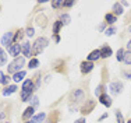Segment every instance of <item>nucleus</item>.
<instances>
[{"label": "nucleus", "instance_id": "nucleus-1", "mask_svg": "<svg viewBox=\"0 0 131 123\" xmlns=\"http://www.w3.org/2000/svg\"><path fill=\"white\" fill-rule=\"evenodd\" d=\"M48 43H49V39L48 38H45V36H42V38H38V39L34 42V46H32V55H39L40 52H42L43 49L48 46Z\"/></svg>", "mask_w": 131, "mask_h": 123}, {"label": "nucleus", "instance_id": "nucleus-2", "mask_svg": "<svg viewBox=\"0 0 131 123\" xmlns=\"http://www.w3.org/2000/svg\"><path fill=\"white\" fill-rule=\"evenodd\" d=\"M25 64V59L24 58H17V59H14V62L13 63H10L8 64V67H7V71L8 73H18V70L21 71V67Z\"/></svg>", "mask_w": 131, "mask_h": 123}, {"label": "nucleus", "instance_id": "nucleus-3", "mask_svg": "<svg viewBox=\"0 0 131 123\" xmlns=\"http://www.w3.org/2000/svg\"><path fill=\"white\" fill-rule=\"evenodd\" d=\"M71 102H75V103H80V102H84L85 99V91L84 90H75L70 97Z\"/></svg>", "mask_w": 131, "mask_h": 123}, {"label": "nucleus", "instance_id": "nucleus-4", "mask_svg": "<svg viewBox=\"0 0 131 123\" xmlns=\"http://www.w3.org/2000/svg\"><path fill=\"white\" fill-rule=\"evenodd\" d=\"M109 90H110V92L116 94H121V91H123V84L120 83V81H112L110 84H109Z\"/></svg>", "mask_w": 131, "mask_h": 123}, {"label": "nucleus", "instance_id": "nucleus-5", "mask_svg": "<svg viewBox=\"0 0 131 123\" xmlns=\"http://www.w3.org/2000/svg\"><path fill=\"white\" fill-rule=\"evenodd\" d=\"M13 41H14L13 32H6L4 35L2 36V45H3V46H7V48H10L11 43H13Z\"/></svg>", "mask_w": 131, "mask_h": 123}, {"label": "nucleus", "instance_id": "nucleus-6", "mask_svg": "<svg viewBox=\"0 0 131 123\" xmlns=\"http://www.w3.org/2000/svg\"><path fill=\"white\" fill-rule=\"evenodd\" d=\"M80 69H81V73H82V74H88V73H91V71L93 70V63L85 60V62L81 63Z\"/></svg>", "mask_w": 131, "mask_h": 123}, {"label": "nucleus", "instance_id": "nucleus-7", "mask_svg": "<svg viewBox=\"0 0 131 123\" xmlns=\"http://www.w3.org/2000/svg\"><path fill=\"white\" fill-rule=\"evenodd\" d=\"M99 102H101L102 105H105L106 108H110L112 103H113V101H112V97L110 95H107L106 92H103L101 97H99Z\"/></svg>", "mask_w": 131, "mask_h": 123}, {"label": "nucleus", "instance_id": "nucleus-8", "mask_svg": "<svg viewBox=\"0 0 131 123\" xmlns=\"http://www.w3.org/2000/svg\"><path fill=\"white\" fill-rule=\"evenodd\" d=\"M23 52V49H21V46L18 45V43H14V45H11L10 48H8V53H10V56H13V58L17 59L18 55Z\"/></svg>", "mask_w": 131, "mask_h": 123}, {"label": "nucleus", "instance_id": "nucleus-9", "mask_svg": "<svg viewBox=\"0 0 131 123\" xmlns=\"http://www.w3.org/2000/svg\"><path fill=\"white\" fill-rule=\"evenodd\" d=\"M102 56H101V49H95V50H92L91 53L88 55V58H86V60L88 62H96V60H99Z\"/></svg>", "mask_w": 131, "mask_h": 123}, {"label": "nucleus", "instance_id": "nucleus-10", "mask_svg": "<svg viewBox=\"0 0 131 123\" xmlns=\"http://www.w3.org/2000/svg\"><path fill=\"white\" fill-rule=\"evenodd\" d=\"M21 49H23V55L25 56V58L32 56V46H31L29 42H24L23 46H21Z\"/></svg>", "mask_w": 131, "mask_h": 123}, {"label": "nucleus", "instance_id": "nucleus-11", "mask_svg": "<svg viewBox=\"0 0 131 123\" xmlns=\"http://www.w3.org/2000/svg\"><path fill=\"white\" fill-rule=\"evenodd\" d=\"M93 106H95V101L89 99V101H85V105L82 106V109H81V112L82 113H89L93 109Z\"/></svg>", "mask_w": 131, "mask_h": 123}, {"label": "nucleus", "instance_id": "nucleus-12", "mask_svg": "<svg viewBox=\"0 0 131 123\" xmlns=\"http://www.w3.org/2000/svg\"><path fill=\"white\" fill-rule=\"evenodd\" d=\"M112 55H113V50H112L110 46L105 45V46H102V48H101V56H102V58L107 59V58H110Z\"/></svg>", "mask_w": 131, "mask_h": 123}, {"label": "nucleus", "instance_id": "nucleus-13", "mask_svg": "<svg viewBox=\"0 0 131 123\" xmlns=\"http://www.w3.org/2000/svg\"><path fill=\"white\" fill-rule=\"evenodd\" d=\"M34 112H35V108L34 106H28L25 109V112L23 113V119L24 120H29L31 118H34Z\"/></svg>", "mask_w": 131, "mask_h": 123}, {"label": "nucleus", "instance_id": "nucleus-14", "mask_svg": "<svg viewBox=\"0 0 131 123\" xmlns=\"http://www.w3.org/2000/svg\"><path fill=\"white\" fill-rule=\"evenodd\" d=\"M34 90H35V86H34L32 80H25V81H24L23 91H32V92H34Z\"/></svg>", "mask_w": 131, "mask_h": 123}, {"label": "nucleus", "instance_id": "nucleus-15", "mask_svg": "<svg viewBox=\"0 0 131 123\" xmlns=\"http://www.w3.org/2000/svg\"><path fill=\"white\" fill-rule=\"evenodd\" d=\"M116 21H117V17L113 13H107V14L105 15V23L106 24H114Z\"/></svg>", "mask_w": 131, "mask_h": 123}, {"label": "nucleus", "instance_id": "nucleus-16", "mask_svg": "<svg viewBox=\"0 0 131 123\" xmlns=\"http://www.w3.org/2000/svg\"><path fill=\"white\" fill-rule=\"evenodd\" d=\"M123 6H121V3H114V4H113V14L114 15H116V17H117V15H121V14H123Z\"/></svg>", "mask_w": 131, "mask_h": 123}, {"label": "nucleus", "instance_id": "nucleus-17", "mask_svg": "<svg viewBox=\"0 0 131 123\" xmlns=\"http://www.w3.org/2000/svg\"><path fill=\"white\" fill-rule=\"evenodd\" d=\"M45 119H46V113H38V115H35L34 116L32 119H31V120H32L34 123H43L45 122Z\"/></svg>", "mask_w": 131, "mask_h": 123}, {"label": "nucleus", "instance_id": "nucleus-18", "mask_svg": "<svg viewBox=\"0 0 131 123\" xmlns=\"http://www.w3.org/2000/svg\"><path fill=\"white\" fill-rule=\"evenodd\" d=\"M20 97H21V101H31V98H32V91H21V94H20Z\"/></svg>", "mask_w": 131, "mask_h": 123}, {"label": "nucleus", "instance_id": "nucleus-19", "mask_svg": "<svg viewBox=\"0 0 131 123\" xmlns=\"http://www.w3.org/2000/svg\"><path fill=\"white\" fill-rule=\"evenodd\" d=\"M17 91V87L15 86H8L7 88H4V91H3V95L7 97V95H11L13 92H15Z\"/></svg>", "mask_w": 131, "mask_h": 123}, {"label": "nucleus", "instance_id": "nucleus-20", "mask_svg": "<svg viewBox=\"0 0 131 123\" xmlns=\"http://www.w3.org/2000/svg\"><path fill=\"white\" fill-rule=\"evenodd\" d=\"M25 74H27L25 71H23V70H21V71H18V73H15V74H14L13 80L15 81V83H18V81H21L24 77H25Z\"/></svg>", "mask_w": 131, "mask_h": 123}, {"label": "nucleus", "instance_id": "nucleus-21", "mask_svg": "<svg viewBox=\"0 0 131 123\" xmlns=\"http://www.w3.org/2000/svg\"><path fill=\"white\" fill-rule=\"evenodd\" d=\"M63 27V24H61V21L59 20V21H56L54 24H53V34L54 35H57L59 32H60V28Z\"/></svg>", "mask_w": 131, "mask_h": 123}, {"label": "nucleus", "instance_id": "nucleus-22", "mask_svg": "<svg viewBox=\"0 0 131 123\" xmlns=\"http://www.w3.org/2000/svg\"><path fill=\"white\" fill-rule=\"evenodd\" d=\"M7 63V55L4 53V50L0 48V66H4Z\"/></svg>", "mask_w": 131, "mask_h": 123}, {"label": "nucleus", "instance_id": "nucleus-23", "mask_svg": "<svg viewBox=\"0 0 131 123\" xmlns=\"http://www.w3.org/2000/svg\"><path fill=\"white\" fill-rule=\"evenodd\" d=\"M124 55H126V50H124L123 48H120V49L117 50V55H116L117 62H123L124 60Z\"/></svg>", "mask_w": 131, "mask_h": 123}, {"label": "nucleus", "instance_id": "nucleus-24", "mask_svg": "<svg viewBox=\"0 0 131 123\" xmlns=\"http://www.w3.org/2000/svg\"><path fill=\"white\" fill-rule=\"evenodd\" d=\"M60 21H61V24L63 25H67V24H70V21H71V17H70V14H63L60 17Z\"/></svg>", "mask_w": 131, "mask_h": 123}, {"label": "nucleus", "instance_id": "nucleus-25", "mask_svg": "<svg viewBox=\"0 0 131 123\" xmlns=\"http://www.w3.org/2000/svg\"><path fill=\"white\" fill-rule=\"evenodd\" d=\"M39 66V60L36 58H34V59H31L29 60V63H28V67L29 69H36Z\"/></svg>", "mask_w": 131, "mask_h": 123}, {"label": "nucleus", "instance_id": "nucleus-26", "mask_svg": "<svg viewBox=\"0 0 131 123\" xmlns=\"http://www.w3.org/2000/svg\"><path fill=\"white\" fill-rule=\"evenodd\" d=\"M126 64H128L131 66V50H127L126 52V55H124V60H123Z\"/></svg>", "mask_w": 131, "mask_h": 123}, {"label": "nucleus", "instance_id": "nucleus-27", "mask_svg": "<svg viewBox=\"0 0 131 123\" xmlns=\"http://www.w3.org/2000/svg\"><path fill=\"white\" fill-rule=\"evenodd\" d=\"M105 34H106L107 36H112V35H114V34H116V27H109V28H106Z\"/></svg>", "mask_w": 131, "mask_h": 123}, {"label": "nucleus", "instance_id": "nucleus-28", "mask_svg": "<svg viewBox=\"0 0 131 123\" xmlns=\"http://www.w3.org/2000/svg\"><path fill=\"white\" fill-rule=\"evenodd\" d=\"M116 119H117V123H124V118H123V115H121V112L118 111H116Z\"/></svg>", "mask_w": 131, "mask_h": 123}, {"label": "nucleus", "instance_id": "nucleus-29", "mask_svg": "<svg viewBox=\"0 0 131 123\" xmlns=\"http://www.w3.org/2000/svg\"><path fill=\"white\" fill-rule=\"evenodd\" d=\"M102 90H103V86H102V84H101V86H98V87H96L95 94H96V97H98V98L102 95V94H103V92H102Z\"/></svg>", "mask_w": 131, "mask_h": 123}, {"label": "nucleus", "instance_id": "nucleus-30", "mask_svg": "<svg viewBox=\"0 0 131 123\" xmlns=\"http://www.w3.org/2000/svg\"><path fill=\"white\" fill-rule=\"evenodd\" d=\"M25 34H27V35L31 38V36H34V34H35V31H34V28H32V27H28L27 30H25Z\"/></svg>", "mask_w": 131, "mask_h": 123}, {"label": "nucleus", "instance_id": "nucleus-31", "mask_svg": "<svg viewBox=\"0 0 131 123\" xmlns=\"http://www.w3.org/2000/svg\"><path fill=\"white\" fill-rule=\"evenodd\" d=\"M60 6H63V2H52V7L59 8Z\"/></svg>", "mask_w": 131, "mask_h": 123}, {"label": "nucleus", "instance_id": "nucleus-32", "mask_svg": "<svg viewBox=\"0 0 131 123\" xmlns=\"http://www.w3.org/2000/svg\"><path fill=\"white\" fill-rule=\"evenodd\" d=\"M31 101H32V105H31V106H34V108H35V106L38 105V97H32Z\"/></svg>", "mask_w": 131, "mask_h": 123}, {"label": "nucleus", "instance_id": "nucleus-33", "mask_svg": "<svg viewBox=\"0 0 131 123\" xmlns=\"http://www.w3.org/2000/svg\"><path fill=\"white\" fill-rule=\"evenodd\" d=\"M74 2H63V7H73Z\"/></svg>", "mask_w": 131, "mask_h": 123}, {"label": "nucleus", "instance_id": "nucleus-34", "mask_svg": "<svg viewBox=\"0 0 131 123\" xmlns=\"http://www.w3.org/2000/svg\"><path fill=\"white\" fill-rule=\"evenodd\" d=\"M86 120H85V118H80L78 120H75V123H85Z\"/></svg>", "mask_w": 131, "mask_h": 123}, {"label": "nucleus", "instance_id": "nucleus-35", "mask_svg": "<svg viewBox=\"0 0 131 123\" xmlns=\"http://www.w3.org/2000/svg\"><path fill=\"white\" fill-rule=\"evenodd\" d=\"M106 118H107V113H103V115L99 118V122H102V120H103V119H106Z\"/></svg>", "mask_w": 131, "mask_h": 123}, {"label": "nucleus", "instance_id": "nucleus-36", "mask_svg": "<svg viewBox=\"0 0 131 123\" xmlns=\"http://www.w3.org/2000/svg\"><path fill=\"white\" fill-rule=\"evenodd\" d=\"M105 27H106V23L101 24V25H99V31H103V30H105Z\"/></svg>", "mask_w": 131, "mask_h": 123}, {"label": "nucleus", "instance_id": "nucleus-37", "mask_svg": "<svg viewBox=\"0 0 131 123\" xmlns=\"http://www.w3.org/2000/svg\"><path fill=\"white\" fill-rule=\"evenodd\" d=\"M3 78H4V74H3V71H0V83H3Z\"/></svg>", "mask_w": 131, "mask_h": 123}, {"label": "nucleus", "instance_id": "nucleus-38", "mask_svg": "<svg viewBox=\"0 0 131 123\" xmlns=\"http://www.w3.org/2000/svg\"><path fill=\"white\" fill-rule=\"evenodd\" d=\"M7 83H8V77L4 75V78H3V84H7Z\"/></svg>", "mask_w": 131, "mask_h": 123}, {"label": "nucleus", "instance_id": "nucleus-39", "mask_svg": "<svg viewBox=\"0 0 131 123\" xmlns=\"http://www.w3.org/2000/svg\"><path fill=\"white\" fill-rule=\"evenodd\" d=\"M127 49H128V50H131V39L128 41V43H127Z\"/></svg>", "mask_w": 131, "mask_h": 123}, {"label": "nucleus", "instance_id": "nucleus-40", "mask_svg": "<svg viewBox=\"0 0 131 123\" xmlns=\"http://www.w3.org/2000/svg\"><path fill=\"white\" fill-rule=\"evenodd\" d=\"M54 41H56V42H60V36H59V35H54Z\"/></svg>", "mask_w": 131, "mask_h": 123}, {"label": "nucleus", "instance_id": "nucleus-41", "mask_svg": "<svg viewBox=\"0 0 131 123\" xmlns=\"http://www.w3.org/2000/svg\"><path fill=\"white\" fill-rule=\"evenodd\" d=\"M4 118V113H0V119H3Z\"/></svg>", "mask_w": 131, "mask_h": 123}, {"label": "nucleus", "instance_id": "nucleus-42", "mask_svg": "<svg viewBox=\"0 0 131 123\" xmlns=\"http://www.w3.org/2000/svg\"><path fill=\"white\" fill-rule=\"evenodd\" d=\"M127 78H128V80H131V73H130V74H127Z\"/></svg>", "mask_w": 131, "mask_h": 123}, {"label": "nucleus", "instance_id": "nucleus-43", "mask_svg": "<svg viewBox=\"0 0 131 123\" xmlns=\"http://www.w3.org/2000/svg\"><path fill=\"white\" fill-rule=\"evenodd\" d=\"M25 123H34V122H32V120H27Z\"/></svg>", "mask_w": 131, "mask_h": 123}, {"label": "nucleus", "instance_id": "nucleus-44", "mask_svg": "<svg viewBox=\"0 0 131 123\" xmlns=\"http://www.w3.org/2000/svg\"><path fill=\"white\" fill-rule=\"evenodd\" d=\"M128 31H130V32H131V25H130V28H128Z\"/></svg>", "mask_w": 131, "mask_h": 123}, {"label": "nucleus", "instance_id": "nucleus-45", "mask_svg": "<svg viewBox=\"0 0 131 123\" xmlns=\"http://www.w3.org/2000/svg\"><path fill=\"white\" fill-rule=\"evenodd\" d=\"M127 123H131V119H130V120H128V122H127Z\"/></svg>", "mask_w": 131, "mask_h": 123}]
</instances>
